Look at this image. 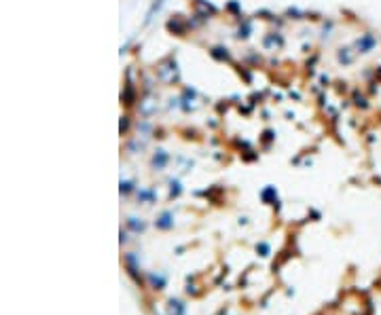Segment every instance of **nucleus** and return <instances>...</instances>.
Masks as SVG:
<instances>
[{"mask_svg":"<svg viewBox=\"0 0 381 315\" xmlns=\"http://www.w3.org/2000/svg\"><path fill=\"white\" fill-rule=\"evenodd\" d=\"M373 47H375V36H373V34H364V36L358 40V49H360L362 53L371 51Z\"/></svg>","mask_w":381,"mask_h":315,"instance_id":"obj_1","label":"nucleus"}]
</instances>
